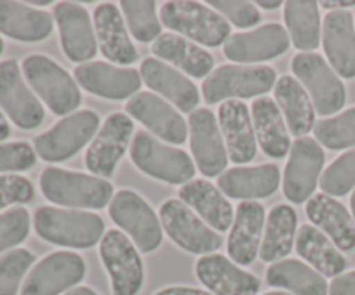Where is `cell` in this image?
<instances>
[{
	"instance_id": "38",
	"label": "cell",
	"mask_w": 355,
	"mask_h": 295,
	"mask_svg": "<svg viewBox=\"0 0 355 295\" xmlns=\"http://www.w3.org/2000/svg\"><path fill=\"white\" fill-rule=\"evenodd\" d=\"M123 19L130 30L132 37L142 44L162 37V19L156 12V2L153 0H123L120 3Z\"/></svg>"
},
{
	"instance_id": "16",
	"label": "cell",
	"mask_w": 355,
	"mask_h": 295,
	"mask_svg": "<svg viewBox=\"0 0 355 295\" xmlns=\"http://www.w3.org/2000/svg\"><path fill=\"white\" fill-rule=\"evenodd\" d=\"M189 142L200 172L207 177H220L227 169L229 153L214 111L200 108L189 115Z\"/></svg>"
},
{
	"instance_id": "42",
	"label": "cell",
	"mask_w": 355,
	"mask_h": 295,
	"mask_svg": "<svg viewBox=\"0 0 355 295\" xmlns=\"http://www.w3.org/2000/svg\"><path fill=\"white\" fill-rule=\"evenodd\" d=\"M31 217L24 207H14L0 214V253L14 250L30 235Z\"/></svg>"
},
{
	"instance_id": "11",
	"label": "cell",
	"mask_w": 355,
	"mask_h": 295,
	"mask_svg": "<svg viewBox=\"0 0 355 295\" xmlns=\"http://www.w3.org/2000/svg\"><path fill=\"white\" fill-rule=\"evenodd\" d=\"M110 217L142 253L158 250L163 242V226L151 205L132 189H120L110 203Z\"/></svg>"
},
{
	"instance_id": "51",
	"label": "cell",
	"mask_w": 355,
	"mask_h": 295,
	"mask_svg": "<svg viewBox=\"0 0 355 295\" xmlns=\"http://www.w3.org/2000/svg\"><path fill=\"white\" fill-rule=\"evenodd\" d=\"M281 6H283V2H279V0H274V2H266V0H260V2H257V7H262V9H266V10H274Z\"/></svg>"
},
{
	"instance_id": "21",
	"label": "cell",
	"mask_w": 355,
	"mask_h": 295,
	"mask_svg": "<svg viewBox=\"0 0 355 295\" xmlns=\"http://www.w3.org/2000/svg\"><path fill=\"white\" fill-rule=\"evenodd\" d=\"M290 49V35L277 23L262 24L246 33H234L224 44V56L234 62H262L283 56Z\"/></svg>"
},
{
	"instance_id": "18",
	"label": "cell",
	"mask_w": 355,
	"mask_h": 295,
	"mask_svg": "<svg viewBox=\"0 0 355 295\" xmlns=\"http://www.w3.org/2000/svg\"><path fill=\"white\" fill-rule=\"evenodd\" d=\"M54 19L58 23L62 52L69 61L85 65L96 58L99 45L94 21L85 7L75 2H59L54 9Z\"/></svg>"
},
{
	"instance_id": "34",
	"label": "cell",
	"mask_w": 355,
	"mask_h": 295,
	"mask_svg": "<svg viewBox=\"0 0 355 295\" xmlns=\"http://www.w3.org/2000/svg\"><path fill=\"white\" fill-rule=\"evenodd\" d=\"M295 250L298 255L311 267L324 278H336L343 274L347 267V259L328 238L315 226L304 224L298 228Z\"/></svg>"
},
{
	"instance_id": "1",
	"label": "cell",
	"mask_w": 355,
	"mask_h": 295,
	"mask_svg": "<svg viewBox=\"0 0 355 295\" xmlns=\"http://www.w3.org/2000/svg\"><path fill=\"white\" fill-rule=\"evenodd\" d=\"M33 226L42 239L66 248H90L106 235L101 215L49 205L35 210Z\"/></svg>"
},
{
	"instance_id": "6",
	"label": "cell",
	"mask_w": 355,
	"mask_h": 295,
	"mask_svg": "<svg viewBox=\"0 0 355 295\" xmlns=\"http://www.w3.org/2000/svg\"><path fill=\"white\" fill-rule=\"evenodd\" d=\"M276 85V69L270 66L225 65L211 71L203 80L201 92L208 104L225 103L232 99L263 97Z\"/></svg>"
},
{
	"instance_id": "37",
	"label": "cell",
	"mask_w": 355,
	"mask_h": 295,
	"mask_svg": "<svg viewBox=\"0 0 355 295\" xmlns=\"http://www.w3.org/2000/svg\"><path fill=\"white\" fill-rule=\"evenodd\" d=\"M284 23L290 40L298 51L311 52L322 40L319 3L314 0H290L284 3Z\"/></svg>"
},
{
	"instance_id": "25",
	"label": "cell",
	"mask_w": 355,
	"mask_h": 295,
	"mask_svg": "<svg viewBox=\"0 0 355 295\" xmlns=\"http://www.w3.org/2000/svg\"><path fill=\"white\" fill-rule=\"evenodd\" d=\"M222 137L227 148L229 160L234 163H248L257 156V135L252 111L243 101H225L217 115Z\"/></svg>"
},
{
	"instance_id": "50",
	"label": "cell",
	"mask_w": 355,
	"mask_h": 295,
	"mask_svg": "<svg viewBox=\"0 0 355 295\" xmlns=\"http://www.w3.org/2000/svg\"><path fill=\"white\" fill-rule=\"evenodd\" d=\"M64 295H99V294H97L94 288L85 287V285H78V287H75V288H71L69 292H66Z\"/></svg>"
},
{
	"instance_id": "12",
	"label": "cell",
	"mask_w": 355,
	"mask_h": 295,
	"mask_svg": "<svg viewBox=\"0 0 355 295\" xmlns=\"http://www.w3.org/2000/svg\"><path fill=\"white\" fill-rule=\"evenodd\" d=\"M87 274L82 255L58 250L38 260L24 280L19 295H64L78 287Z\"/></svg>"
},
{
	"instance_id": "22",
	"label": "cell",
	"mask_w": 355,
	"mask_h": 295,
	"mask_svg": "<svg viewBox=\"0 0 355 295\" xmlns=\"http://www.w3.org/2000/svg\"><path fill=\"white\" fill-rule=\"evenodd\" d=\"M266 219V208L262 203L243 201L238 205L227 238V253L232 262L241 267L255 262L260 255Z\"/></svg>"
},
{
	"instance_id": "52",
	"label": "cell",
	"mask_w": 355,
	"mask_h": 295,
	"mask_svg": "<svg viewBox=\"0 0 355 295\" xmlns=\"http://www.w3.org/2000/svg\"><path fill=\"white\" fill-rule=\"evenodd\" d=\"M350 208H352V219L355 222V189H354L352 196H350Z\"/></svg>"
},
{
	"instance_id": "8",
	"label": "cell",
	"mask_w": 355,
	"mask_h": 295,
	"mask_svg": "<svg viewBox=\"0 0 355 295\" xmlns=\"http://www.w3.org/2000/svg\"><path fill=\"white\" fill-rule=\"evenodd\" d=\"M291 69L304 85L321 117L335 115L345 106L347 90L338 73L315 52H298L291 61Z\"/></svg>"
},
{
	"instance_id": "7",
	"label": "cell",
	"mask_w": 355,
	"mask_h": 295,
	"mask_svg": "<svg viewBox=\"0 0 355 295\" xmlns=\"http://www.w3.org/2000/svg\"><path fill=\"white\" fill-rule=\"evenodd\" d=\"M99 257L110 278L111 295H139L144 287V262L139 248L120 229H110L99 245Z\"/></svg>"
},
{
	"instance_id": "20",
	"label": "cell",
	"mask_w": 355,
	"mask_h": 295,
	"mask_svg": "<svg viewBox=\"0 0 355 295\" xmlns=\"http://www.w3.org/2000/svg\"><path fill=\"white\" fill-rule=\"evenodd\" d=\"M200 283L214 295H257L262 281L222 253L203 255L194 264Z\"/></svg>"
},
{
	"instance_id": "44",
	"label": "cell",
	"mask_w": 355,
	"mask_h": 295,
	"mask_svg": "<svg viewBox=\"0 0 355 295\" xmlns=\"http://www.w3.org/2000/svg\"><path fill=\"white\" fill-rule=\"evenodd\" d=\"M37 163V151L24 141L0 142V174L24 172Z\"/></svg>"
},
{
	"instance_id": "35",
	"label": "cell",
	"mask_w": 355,
	"mask_h": 295,
	"mask_svg": "<svg viewBox=\"0 0 355 295\" xmlns=\"http://www.w3.org/2000/svg\"><path fill=\"white\" fill-rule=\"evenodd\" d=\"M267 285L291 295H329V283L321 273L298 259L274 262L266 271Z\"/></svg>"
},
{
	"instance_id": "15",
	"label": "cell",
	"mask_w": 355,
	"mask_h": 295,
	"mask_svg": "<svg viewBox=\"0 0 355 295\" xmlns=\"http://www.w3.org/2000/svg\"><path fill=\"white\" fill-rule=\"evenodd\" d=\"M134 120L128 115L116 111L104 120L85 153V167L90 174L107 179L116 170L118 162L132 144L135 135Z\"/></svg>"
},
{
	"instance_id": "2",
	"label": "cell",
	"mask_w": 355,
	"mask_h": 295,
	"mask_svg": "<svg viewBox=\"0 0 355 295\" xmlns=\"http://www.w3.org/2000/svg\"><path fill=\"white\" fill-rule=\"evenodd\" d=\"M40 189L49 201L73 210H101L111 203L114 196V187L107 179L59 167L44 169Z\"/></svg>"
},
{
	"instance_id": "26",
	"label": "cell",
	"mask_w": 355,
	"mask_h": 295,
	"mask_svg": "<svg viewBox=\"0 0 355 295\" xmlns=\"http://www.w3.org/2000/svg\"><path fill=\"white\" fill-rule=\"evenodd\" d=\"M322 47L329 66L343 78H355V23L350 10H329L322 19Z\"/></svg>"
},
{
	"instance_id": "47",
	"label": "cell",
	"mask_w": 355,
	"mask_h": 295,
	"mask_svg": "<svg viewBox=\"0 0 355 295\" xmlns=\"http://www.w3.org/2000/svg\"><path fill=\"white\" fill-rule=\"evenodd\" d=\"M155 295H214L205 288L186 287V285H173V287H165L156 292Z\"/></svg>"
},
{
	"instance_id": "45",
	"label": "cell",
	"mask_w": 355,
	"mask_h": 295,
	"mask_svg": "<svg viewBox=\"0 0 355 295\" xmlns=\"http://www.w3.org/2000/svg\"><path fill=\"white\" fill-rule=\"evenodd\" d=\"M35 200V186L28 177L7 174L0 176V210L10 205L30 203Z\"/></svg>"
},
{
	"instance_id": "43",
	"label": "cell",
	"mask_w": 355,
	"mask_h": 295,
	"mask_svg": "<svg viewBox=\"0 0 355 295\" xmlns=\"http://www.w3.org/2000/svg\"><path fill=\"white\" fill-rule=\"evenodd\" d=\"M208 6L214 7L229 24L248 30V28L257 26L262 23V14H260L259 7L253 2H246V0H211Z\"/></svg>"
},
{
	"instance_id": "33",
	"label": "cell",
	"mask_w": 355,
	"mask_h": 295,
	"mask_svg": "<svg viewBox=\"0 0 355 295\" xmlns=\"http://www.w3.org/2000/svg\"><path fill=\"white\" fill-rule=\"evenodd\" d=\"M153 54L182 69L193 78H205L211 75L215 59L203 47L196 45L177 33H163L153 42Z\"/></svg>"
},
{
	"instance_id": "41",
	"label": "cell",
	"mask_w": 355,
	"mask_h": 295,
	"mask_svg": "<svg viewBox=\"0 0 355 295\" xmlns=\"http://www.w3.org/2000/svg\"><path fill=\"white\" fill-rule=\"evenodd\" d=\"M319 186L324 191V194L333 198L345 196L355 189V148L340 155L324 170Z\"/></svg>"
},
{
	"instance_id": "28",
	"label": "cell",
	"mask_w": 355,
	"mask_h": 295,
	"mask_svg": "<svg viewBox=\"0 0 355 295\" xmlns=\"http://www.w3.org/2000/svg\"><path fill=\"white\" fill-rule=\"evenodd\" d=\"M309 221L324 233L340 252L355 250V222L343 203L324 193H318L305 203Z\"/></svg>"
},
{
	"instance_id": "36",
	"label": "cell",
	"mask_w": 355,
	"mask_h": 295,
	"mask_svg": "<svg viewBox=\"0 0 355 295\" xmlns=\"http://www.w3.org/2000/svg\"><path fill=\"white\" fill-rule=\"evenodd\" d=\"M298 215L293 207L286 203L270 208L266 219L260 257L263 262H279L291 253L297 239Z\"/></svg>"
},
{
	"instance_id": "5",
	"label": "cell",
	"mask_w": 355,
	"mask_h": 295,
	"mask_svg": "<svg viewBox=\"0 0 355 295\" xmlns=\"http://www.w3.org/2000/svg\"><path fill=\"white\" fill-rule=\"evenodd\" d=\"M130 158L146 176L166 184L184 186L196 174L193 158L184 149L165 144L144 130H139L132 139Z\"/></svg>"
},
{
	"instance_id": "54",
	"label": "cell",
	"mask_w": 355,
	"mask_h": 295,
	"mask_svg": "<svg viewBox=\"0 0 355 295\" xmlns=\"http://www.w3.org/2000/svg\"><path fill=\"white\" fill-rule=\"evenodd\" d=\"M3 47H6V45H3V40H2V37H0V56H2V52H3Z\"/></svg>"
},
{
	"instance_id": "39",
	"label": "cell",
	"mask_w": 355,
	"mask_h": 295,
	"mask_svg": "<svg viewBox=\"0 0 355 295\" xmlns=\"http://www.w3.org/2000/svg\"><path fill=\"white\" fill-rule=\"evenodd\" d=\"M314 134L319 144L333 151L355 148V106L336 117L318 121Z\"/></svg>"
},
{
	"instance_id": "46",
	"label": "cell",
	"mask_w": 355,
	"mask_h": 295,
	"mask_svg": "<svg viewBox=\"0 0 355 295\" xmlns=\"http://www.w3.org/2000/svg\"><path fill=\"white\" fill-rule=\"evenodd\" d=\"M329 295H355V269L333 278Z\"/></svg>"
},
{
	"instance_id": "49",
	"label": "cell",
	"mask_w": 355,
	"mask_h": 295,
	"mask_svg": "<svg viewBox=\"0 0 355 295\" xmlns=\"http://www.w3.org/2000/svg\"><path fill=\"white\" fill-rule=\"evenodd\" d=\"M10 137V125L9 120H7L6 113L0 110V142H3L6 139Z\"/></svg>"
},
{
	"instance_id": "3",
	"label": "cell",
	"mask_w": 355,
	"mask_h": 295,
	"mask_svg": "<svg viewBox=\"0 0 355 295\" xmlns=\"http://www.w3.org/2000/svg\"><path fill=\"white\" fill-rule=\"evenodd\" d=\"M21 69L31 90L54 115L68 117L82 104L78 83L54 59L44 54H31L24 58Z\"/></svg>"
},
{
	"instance_id": "17",
	"label": "cell",
	"mask_w": 355,
	"mask_h": 295,
	"mask_svg": "<svg viewBox=\"0 0 355 295\" xmlns=\"http://www.w3.org/2000/svg\"><path fill=\"white\" fill-rule=\"evenodd\" d=\"M127 113L148 130L172 144H182L189 135V124L177 108L155 92H139L125 106Z\"/></svg>"
},
{
	"instance_id": "40",
	"label": "cell",
	"mask_w": 355,
	"mask_h": 295,
	"mask_svg": "<svg viewBox=\"0 0 355 295\" xmlns=\"http://www.w3.org/2000/svg\"><path fill=\"white\" fill-rule=\"evenodd\" d=\"M35 260L37 257L28 248H14L0 255V295H19Z\"/></svg>"
},
{
	"instance_id": "9",
	"label": "cell",
	"mask_w": 355,
	"mask_h": 295,
	"mask_svg": "<svg viewBox=\"0 0 355 295\" xmlns=\"http://www.w3.org/2000/svg\"><path fill=\"white\" fill-rule=\"evenodd\" d=\"M101 118L92 110H80L59 120L54 127L37 135L33 148L45 162H64L71 158L99 132Z\"/></svg>"
},
{
	"instance_id": "31",
	"label": "cell",
	"mask_w": 355,
	"mask_h": 295,
	"mask_svg": "<svg viewBox=\"0 0 355 295\" xmlns=\"http://www.w3.org/2000/svg\"><path fill=\"white\" fill-rule=\"evenodd\" d=\"M252 120L257 142L269 158H284L291 149L290 128L276 101L259 97L252 104Z\"/></svg>"
},
{
	"instance_id": "29",
	"label": "cell",
	"mask_w": 355,
	"mask_h": 295,
	"mask_svg": "<svg viewBox=\"0 0 355 295\" xmlns=\"http://www.w3.org/2000/svg\"><path fill=\"white\" fill-rule=\"evenodd\" d=\"M54 19L47 10L35 9L30 3L0 0V33L12 40L35 44L51 37Z\"/></svg>"
},
{
	"instance_id": "30",
	"label": "cell",
	"mask_w": 355,
	"mask_h": 295,
	"mask_svg": "<svg viewBox=\"0 0 355 295\" xmlns=\"http://www.w3.org/2000/svg\"><path fill=\"white\" fill-rule=\"evenodd\" d=\"M179 196L187 207L193 208L211 229L217 233L229 231L234 221V210L217 186L208 183L207 179H193L184 184L179 191Z\"/></svg>"
},
{
	"instance_id": "14",
	"label": "cell",
	"mask_w": 355,
	"mask_h": 295,
	"mask_svg": "<svg viewBox=\"0 0 355 295\" xmlns=\"http://www.w3.org/2000/svg\"><path fill=\"white\" fill-rule=\"evenodd\" d=\"M324 162V151L315 139L298 137L291 144L290 158L283 172L284 196L291 203H304L314 196Z\"/></svg>"
},
{
	"instance_id": "48",
	"label": "cell",
	"mask_w": 355,
	"mask_h": 295,
	"mask_svg": "<svg viewBox=\"0 0 355 295\" xmlns=\"http://www.w3.org/2000/svg\"><path fill=\"white\" fill-rule=\"evenodd\" d=\"M319 6L326 7V9H333V10H343V9H349V7H355V0H349V2H336V0H331V2H328V0H324V2H321Z\"/></svg>"
},
{
	"instance_id": "53",
	"label": "cell",
	"mask_w": 355,
	"mask_h": 295,
	"mask_svg": "<svg viewBox=\"0 0 355 295\" xmlns=\"http://www.w3.org/2000/svg\"><path fill=\"white\" fill-rule=\"evenodd\" d=\"M262 295H291V294H288V292H284V290H272V292H267V294H262Z\"/></svg>"
},
{
	"instance_id": "32",
	"label": "cell",
	"mask_w": 355,
	"mask_h": 295,
	"mask_svg": "<svg viewBox=\"0 0 355 295\" xmlns=\"http://www.w3.org/2000/svg\"><path fill=\"white\" fill-rule=\"evenodd\" d=\"M274 96L291 134L307 137L309 132L315 127V108L304 85L293 76L284 75L277 78Z\"/></svg>"
},
{
	"instance_id": "24",
	"label": "cell",
	"mask_w": 355,
	"mask_h": 295,
	"mask_svg": "<svg viewBox=\"0 0 355 295\" xmlns=\"http://www.w3.org/2000/svg\"><path fill=\"white\" fill-rule=\"evenodd\" d=\"M94 30L101 54L114 65H134L139 59L127 23L113 2H103L94 10Z\"/></svg>"
},
{
	"instance_id": "4",
	"label": "cell",
	"mask_w": 355,
	"mask_h": 295,
	"mask_svg": "<svg viewBox=\"0 0 355 295\" xmlns=\"http://www.w3.org/2000/svg\"><path fill=\"white\" fill-rule=\"evenodd\" d=\"M159 19L177 35L205 47H218L231 37V24L217 10L200 2H165L159 10Z\"/></svg>"
},
{
	"instance_id": "27",
	"label": "cell",
	"mask_w": 355,
	"mask_h": 295,
	"mask_svg": "<svg viewBox=\"0 0 355 295\" xmlns=\"http://www.w3.org/2000/svg\"><path fill=\"white\" fill-rule=\"evenodd\" d=\"M281 170L276 163L253 167H232L218 177V189L234 200L269 198L279 189Z\"/></svg>"
},
{
	"instance_id": "19",
	"label": "cell",
	"mask_w": 355,
	"mask_h": 295,
	"mask_svg": "<svg viewBox=\"0 0 355 295\" xmlns=\"http://www.w3.org/2000/svg\"><path fill=\"white\" fill-rule=\"evenodd\" d=\"M75 78L87 92L111 101L134 97L142 87L141 73L137 69L104 61L78 65L75 68Z\"/></svg>"
},
{
	"instance_id": "10",
	"label": "cell",
	"mask_w": 355,
	"mask_h": 295,
	"mask_svg": "<svg viewBox=\"0 0 355 295\" xmlns=\"http://www.w3.org/2000/svg\"><path fill=\"white\" fill-rule=\"evenodd\" d=\"M163 231L182 250L196 255H210L222 246V235L211 229L196 212L179 198H170L159 207Z\"/></svg>"
},
{
	"instance_id": "13",
	"label": "cell",
	"mask_w": 355,
	"mask_h": 295,
	"mask_svg": "<svg viewBox=\"0 0 355 295\" xmlns=\"http://www.w3.org/2000/svg\"><path fill=\"white\" fill-rule=\"evenodd\" d=\"M0 110L23 130H33L45 120L44 106L28 87L16 59L0 62Z\"/></svg>"
},
{
	"instance_id": "23",
	"label": "cell",
	"mask_w": 355,
	"mask_h": 295,
	"mask_svg": "<svg viewBox=\"0 0 355 295\" xmlns=\"http://www.w3.org/2000/svg\"><path fill=\"white\" fill-rule=\"evenodd\" d=\"M139 73L149 89L158 92L159 97L170 101L184 113H193L194 108L200 104V90L196 83L173 66L165 65L162 59L146 58Z\"/></svg>"
}]
</instances>
